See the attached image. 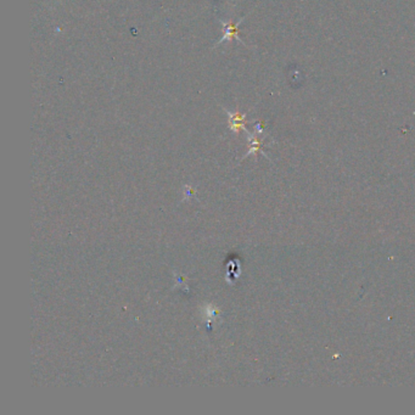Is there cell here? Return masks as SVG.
I'll list each match as a JSON object with an SVG mask.
<instances>
[{"mask_svg": "<svg viewBox=\"0 0 415 415\" xmlns=\"http://www.w3.org/2000/svg\"><path fill=\"white\" fill-rule=\"evenodd\" d=\"M229 122L230 128L234 132H239L240 129H244L245 128V115L240 112H229Z\"/></svg>", "mask_w": 415, "mask_h": 415, "instance_id": "2", "label": "cell"}, {"mask_svg": "<svg viewBox=\"0 0 415 415\" xmlns=\"http://www.w3.org/2000/svg\"><path fill=\"white\" fill-rule=\"evenodd\" d=\"M240 22L241 21H239V22H223V32H224V35H223L220 42H224V39H233V38H235V39L240 40L242 43V40L239 37V30H237V26H239Z\"/></svg>", "mask_w": 415, "mask_h": 415, "instance_id": "1", "label": "cell"}]
</instances>
